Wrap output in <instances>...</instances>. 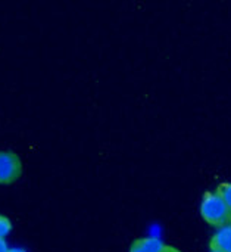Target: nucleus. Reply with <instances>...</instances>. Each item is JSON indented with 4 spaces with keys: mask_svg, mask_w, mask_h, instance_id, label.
Returning a JSON list of instances; mask_svg holds the SVG:
<instances>
[{
    "mask_svg": "<svg viewBox=\"0 0 231 252\" xmlns=\"http://www.w3.org/2000/svg\"><path fill=\"white\" fill-rule=\"evenodd\" d=\"M201 214L203 220L214 227L221 229L231 224L230 210L217 192H205L201 204Z\"/></svg>",
    "mask_w": 231,
    "mask_h": 252,
    "instance_id": "f257e3e1",
    "label": "nucleus"
},
{
    "mask_svg": "<svg viewBox=\"0 0 231 252\" xmlns=\"http://www.w3.org/2000/svg\"><path fill=\"white\" fill-rule=\"evenodd\" d=\"M22 164L16 154L0 152V185H9L19 179Z\"/></svg>",
    "mask_w": 231,
    "mask_h": 252,
    "instance_id": "f03ea898",
    "label": "nucleus"
},
{
    "mask_svg": "<svg viewBox=\"0 0 231 252\" xmlns=\"http://www.w3.org/2000/svg\"><path fill=\"white\" fill-rule=\"evenodd\" d=\"M211 251L231 252V224L218 229L211 239Z\"/></svg>",
    "mask_w": 231,
    "mask_h": 252,
    "instance_id": "7ed1b4c3",
    "label": "nucleus"
},
{
    "mask_svg": "<svg viewBox=\"0 0 231 252\" xmlns=\"http://www.w3.org/2000/svg\"><path fill=\"white\" fill-rule=\"evenodd\" d=\"M165 245L158 238H142L133 242L130 252H162Z\"/></svg>",
    "mask_w": 231,
    "mask_h": 252,
    "instance_id": "20e7f679",
    "label": "nucleus"
},
{
    "mask_svg": "<svg viewBox=\"0 0 231 252\" xmlns=\"http://www.w3.org/2000/svg\"><path fill=\"white\" fill-rule=\"evenodd\" d=\"M215 192L223 198V201L226 202V205L229 207L231 213V183H221Z\"/></svg>",
    "mask_w": 231,
    "mask_h": 252,
    "instance_id": "39448f33",
    "label": "nucleus"
},
{
    "mask_svg": "<svg viewBox=\"0 0 231 252\" xmlns=\"http://www.w3.org/2000/svg\"><path fill=\"white\" fill-rule=\"evenodd\" d=\"M12 230V223L7 217L0 216V238L4 239V236H7Z\"/></svg>",
    "mask_w": 231,
    "mask_h": 252,
    "instance_id": "423d86ee",
    "label": "nucleus"
},
{
    "mask_svg": "<svg viewBox=\"0 0 231 252\" xmlns=\"http://www.w3.org/2000/svg\"><path fill=\"white\" fill-rule=\"evenodd\" d=\"M0 252H9V248H7V244L3 238H0Z\"/></svg>",
    "mask_w": 231,
    "mask_h": 252,
    "instance_id": "0eeeda50",
    "label": "nucleus"
},
{
    "mask_svg": "<svg viewBox=\"0 0 231 252\" xmlns=\"http://www.w3.org/2000/svg\"><path fill=\"white\" fill-rule=\"evenodd\" d=\"M162 252H180L178 250H175V248H173V247H167L165 245V248H164V251Z\"/></svg>",
    "mask_w": 231,
    "mask_h": 252,
    "instance_id": "6e6552de",
    "label": "nucleus"
},
{
    "mask_svg": "<svg viewBox=\"0 0 231 252\" xmlns=\"http://www.w3.org/2000/svg\"><path fill=\"white\" fill-rule=\"evenodd\" d=\"M9 252H27L25 250H21V248H12V250H9Z\"/></svg>",
    "mask_w": 231,
    "mask_h": 252,
    "instance_id": "1a4fd4ad",
    "label": "nucleus"
},
{
    "mask_svg": "<svg viewBox=\"0 0 231 252\" xmlns=\"http://www.w3.org/2000/svg\"><path fill=\"white\" fill-rule=\"evenodd\" d=\"M211 252H220V251H211Z\"/></svg>",
    "mask_w": 231,
    "mask_h": 252,
    "instance_id": "9d476101",
    "label": "nucleus"
}]
</instances>
